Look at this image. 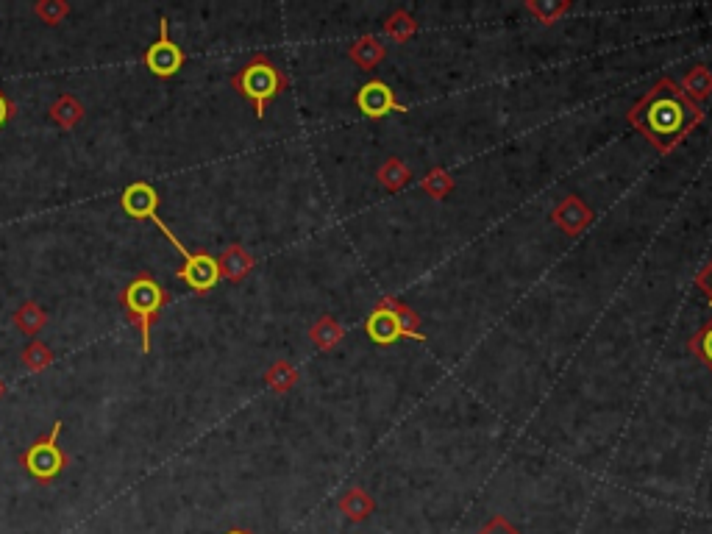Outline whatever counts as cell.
<instances>
[{
	"instance_id": "1",
	"label": "cell",
	"mask_w": 712,
	"mask_h": 534,
	"mask_svg": "<svg viewBox=\"0 0 712 534\" xmlns=\"http://www.w3.org/2000/svg\"><path fill=\"white\" fill-rule=\"evenodd\" d=\"M629 126H635L660 153H671L690 137L704 120L699 103L687 98L671 78H660L654 87L629 109Z\"/></svg>"
},
{
	"instance_id": "2",
	"label": "cell",
	"mask_w": 712,
	"mask_h": 534,
	"mask_svg": "<svg viewBox=\"0 0 712 534\" xmlns=\"http://www.w3.org/2000/svg\"><path fill=\"white\" fill-rule=\"evenodd\" d=\"M231 87L237 89V95H242L245 101H251L254 115L262 120L270 101L279 98L281 92L290 87V78H287V73H284L270 56L254 53V56L231 76Z\"/></svg>"
},
{
	"instance_id": "3",
	"label": "cell",
	"mask_w": 712,
	"mask_h": 534,
	"mask_svg": "<svg viewBox=\"0 0 712 534\" xmlns=\"http://www.w3.org/2000/svg\"><path fill=\"white\" fill-rule=\"evenodd\" d=\"M167 304H170V290H165L148 270H140L120 293V306L126 318L140 331L145 354L151 351V326L159 320Z\"/></svg>"
},
{
	"instance_id": "4",
	"label": "cell",
	"mask_w": 712,
	"mask_h": 534,
	"mask_svg": "<svg viewBox=\"0 0 712 534\" xmlns=\"http://www.w3.org/2000/svg\"><path fill=\"white\" fill-rule=\"evenodd\" d=\"M151 223L165 234V240L176 248L178 254L184 256V265L176 270V279L184 281L195 295L212 293V290L217 287V281H220V267H217L215 256L209 254V251H190V248L178 240L176 234H173V229H170L159 215H153Z\"/></svg>"
},
{
	"instance_id": "5",
	"label": "cell",
	"mask_w": 712,
	"mask_h": 534,
	"mask_svg": "<svg viewBox=\"0 0 712 534\" xmlns=\"http://www.w3.org/2000/svg\"><path fill=\"white\" fill-rule=\"evenodd\" d=\"M59 434H62V420H56L51 426V432L37 437L20 454V465L26 468V473L34 482L53 484L62 476L64 468L70 465V457L64 454L62 445H59Z\"/></svg>"
},
{
	"instance_id": "6",
	"label": "cell",
	"mask_w": 712,
	"mask_h": 534,
	"mask_svg": "<svg viewBox=\"0 0 712 534\" xmlns=\"http://www.w3.org/2000/svg\"><path fill=\"white\" fill-rule=\"evenodd\" d=\"M145 67L151 70V76L156 78H173L187 62V53L178 48L176 42L170 39V26L167 17L159 20V37L153 39V45L142 56Z\"/></svg>"
},
{
	"instance_id": "7",
	"label": "cell",
	"mask_w": 712,
	"mask_h": 534,
	"mask_svg": "<svg viewBox=\"0 0 712 534\" xmlns=\"http://www.w3.org/2000/svg\"><path fill=\"white\" fill-rule=\"evenodd\" d=\"M365 331L376 345H393L398 340H412L395 315V298H382L365 320Z\"/></svg>"
},
{
	"instance_id": "8",
	"label": "cell",
	"mask_w": 712,
	"mask_h": 534,
	"mask_svg": "<svg viewBox=\"0 0 712 534\" xmlns=\"http://www.w3.org/2000/svg\"><path fill=\"white\" fill-rule=\"evenodd\" d=\"M356 109L370 120H379V117L398 112V115H407L409 109L404 103L395 98V92L390 89V84L384 81H368L365 87H359L356 92Z\"/></svg>"
},
{
	"instance_id": "9",
	"label": "cell",
	"mask_w": 712,
	"mask_h": 534,
	"mask_svg": "<svg viewBox=\"0 0 712 534\" xmlns=\"http://www.w3.org/2000/svg\"><path fill=\"white\" fill-rule=\"evenodd\" d=\"M551 223L560 231H565L568 237H579L593 223V209L579 195H568L551 209Z\"/></svg>"
},
{
	"instance_id": "10",
	"label": "cell",
	"mask_w": 712,
	"mask_h": 534,
	"mask_svg": "<svg viewBox=\"0 0 712 534\" xmlns=\"http://www.w3.org/2000/svg\"><path fill=\"white\" fill-rule=\"evenodd\" d=\"M159 192L153 190L148 181H134L128 184L123 195H120V206L128 217L134 220H151L153 215H159Z\"/></svg>"
},
{
	"instance_id": "11",
	"label": "cell",
	"mask_w": 712,
	"mask_h": 534,
	"mask_svg": "<svg viewBox=\"0 0 712 534\" xmlns=\"http://www.w3.org/2000/svg\"><path fill=\"white\" fill-rule=\"evenodd\" d=\"M217 267H220V276H223V279L231 281V284H240V281H245V276H251V270L256 267V259L245 245L231 242L229 248L220 254V259H217Z\"/></svg>"
},
{
	"instance_id": "12",
	"label": "cell",
	"mask_w": 712,
	"mask_h": 534,
	"mask_svg": "<svg viewBox=\"0 0 712 534\" xmlns=\"http://www.w3.org/2000/svg\"><path fill=\"white\" fill-rule=\"evenodd\" d=\"M48 115H51V120L59 128H64V131H73V128H76L78 123L84 120V103L78 101L76 95L62 92V95H59V98L51 103Z\"/></svg>"
},
{
	"instance_id": "13",
	"label": "cell",
	"mask_w": 712,
	"mask_h": 534,
	"mask_svg": "<svg viewBox=\"0 0 712 534\" xmlns=\"http://www.w3.org/2000/svg\"><path fill=\"white\" fill-rule=\"evenodd\" d=\"M682 92H685L687 98L693 103H704L707 98H712V70L707 67V64H696V67H690L685 73V78H682Z\"/></svg>"
},
{
	"instance_id": "14",
	"label": "cell",
	"mask_w": 712,
	"mask_h": 534,
	"mask_svg": "<svg viewBox=\"0 0 712 534\" xmlns=\"http://www.w3.org/2000/svg\"><path fill=\"white\" fill-rule=\"evenodd\" d=\"M348 59L354 64H359L362 70H373V67H379L384 59V45L379 37H359L348 48Z\"/></svg>"
},
{
	"instance_id": "15",
	"label": "cell",
	"mask_w": 712,
	"mask_h": 534,
	"mask_svg": "<svg viewBox=\"0 0 712 534\" xmlns=\"http://www.w3.org/2000/svg\"><path fill=\"white\" fill-rule=\"evenodd\" d=\"M340 512H343L348 521H365L376 512V501L370 493H365L362 487H351L343 498H340Z\"/></svg>"
},
{
	"instance_id": "16",
	"label": "cell",
	"mask_w": 712,
	"mask_h": 534,
	"mask_svg": "<svg viewBox=\"0 0 712 534\" xmlns=\"http://www.w3.org/2000/svg\"><path fill=\"white\" fill-rule=\"evenodd\" d=\"M45 323H48V312L37 301H23L14 312V329L28 337H37L39 331L45 329Z\"/></svg>"
},
{
	"instance_id": "17",
	"label": "cell",
	"mask_w": 712,
	"mask_h": 534,
	"mask_svg": "<svg viewBox=\"0 0 712 534\" xmlns=\"http://www.w3.org/2000/svg\"><path fill=\"white\" fill-rule=\"evenodd\" d=\"M376 178H379V184H382L384 190L398 192V190H404L409 181H412V170H409L404 159H398V156H390V159H387V162H384V165L379 167V173H376Z\"/></svg>"
},
{
	"instance_id": "18",
	"label": "cell",
	"mask_w": 712,
	"mask_h": 534,
	"mask_svg": "<svg viewBox=\"0 0 712 534\" xmlns=\"http://www.w3.org/2000/svg\"><path fill=\"white\" fill-rule=\"evenodd\" d=\"M345 329L337 323V320L331 318V315H323V318H318L315 323H312V329H309V337H312V343L318 345L320 351H331L334 345L343 340Z\"/></svg>"
},
{
	"instance_id": "19",
	"label": "cell",
	"mask_w": 712,
	"mask_h": 534,
	"mask_svg": "<svg viewBox=\"0 0 712 534\" xmlns=\"http://www.w3.org/2000/svg\"><path fill=\"white\" fill-rule=\"evenodd\" d=\"M265 384L273 393H290L295 384H298V370H295L287 359H276V362L265 370Z\"/></svg>"
},
{
	"instance_id": "20",
	"label": "cell",
	"mask_w": 712,
	"mask_h": 534,
	"mask_svg": "<svg viewBox=\"0 0 712 534\" xmlns=\"http://www.w3.org/2000/svg\"><path fill=\"white\" fill-rule=\"evenodd\" d=\"M420 187L434 201H445L451 195V190H454V176L445 167H432L426 176L420 178Z\"/></svg>"
},
{
	"instance_id": "21",
	"label": "cell",
	"mask_w": 712,
	"mask_h": 534,
	"mask_svg": "<svg viewBox=\"0 0 712 534\" xmlns=\"http://www.w3.org/2000/svg\"><path fill=\"white\" fill-rule=\"evenodd\" d=\"M415 31H418V23H415V17L404 12V9H395V12L387 17V23H384V34L393 39V42H398V45L409 42V39L415 37Z\"/></svg>"
},
{
	"instance_id": "22",
	"label": "cell",
	"mask_w": 712,
	"mask_h": 534,
	"mask_svg": "<svg viewBox=\"0 0 712 534\" xmlns=\"http://www.w3.org/2000/svg\"><path fill=\"white\" fill-rule=\"evenodd\" d=\"M526 9L537 17V23L543 26H554L562 14L571 12V3L568 0H529Z\"/></svg>"
},
{
	"instance_id": "23",
	"label": "cell",
	"mask_w": 712,
	"mask_h": 534,
	"mask_svg": "<svg viewBox=\"0 0 712 534\" xmlns=\"http://www.w3.org/2000/svg\"><path fill=\"white\" fill-rule=\"evenodd\" d=\"M20 359H23V365H26L31 373H42L45 368H51L53 362H56V356H53L51 345L39 343V340H31V343L23 348V354H20Z\"/></svg>"
},
{
	"instance_id": "24",
	"label": "cell",
	"mask_w": 712,
	"mask_h": 534,
	"mask_svg": "<svg viewBox=\"0 0 712 534\" xmlns=\"http://www.w3.org/2000/svg\"><path fill=\"white\" fill-rule=\"evenodd\" d=\"M34 14L45 26H62L67 14H70V3H64V0H37Z\"/></svg>"
},
{
	"instance_id": "25",
	"label": "cell",
	"mask_w": 712,
	"mask_h": 534,
	"mask_svg": "<svg viewBox=\"0 0 712 534\" xmlns=\"http://www.w3.org/2000/svg\"><path fill=\"white\" fill-rule=\"evenodd\" d=\"M690 351L699 356L701 362L712 370V318L690 337Z\"/></svg>"
},
{
	"instance_id": "26",
	"label": "cell",
	"mask_w": 712,
	"mask_h": 534,
	"mask_svg": "<svg viewBox=\"0 0 712 534\" xmlns=\"http://www.w3.org/2000/svg\"><path fill=\"white\" fill-rule=\"evenodd\" d=\"M476 534H521V532H518V529H515V526H512V523H509L504 515H493V518L484 523L482 529H479Z\"/></svg>"
},
{
	"instance_id": "27",
	"label": "cell",
	"mask_w": 712,
	"mask_h": 534,
	"mask_svg": "<svg viewBox=\"0 0 712 534\" xmlns=\"http://www.w3.org/2000/svg\"><path fill=\"white\" fill-rule=\"evenodd\" d=\"M696 287H699L701 293L707 295V301H710L712 306V262L704 270H701L699 276H696Z\"/></svg>"
},
{
	"instance_id": "28",
	"label": "cell",
	"mask_w": 712,
	"mask_h": 534,
	"mask_svg": "<svg viewBox=\"0 0 712 534\" xmlns=\"http://www.w3.org/2000/svg\"><path fill=\"white\" fill-rule=\"evenodd\" d=\"M17 115V103L12 101V98H6L3 92H0V128L6 126L12 117Z\"/></svg>"
},
{
	"instance_id": "29",
	"label": "cell",
	"mask_w": 712,
	"mask_h": 534,
	"mask_svg": "<svg viewBox=\"0 0 712 534\" xmlns=\"http://www.w3.org/2000/svg\"><path fill=\"white\" fill-rule=\"evenodd\" d=\"M226 534H254V532H248V529H231V532Z\"/></svg>"
},
{
	"instance_id": "30",
	"label": "cell",
	"mask_w": 712,
	"mask_h": 534,
	"mask_svg": "<svg viewBox=\"0 0 712 534\" xmlns=\"http://www.w3.org/2000/svg\"><path fill=\"white\" fill-rule=\"evenodd\" d=\"M3 395H6V384L0 382V398H3Z\"/></svg>"
}]
</instances>
